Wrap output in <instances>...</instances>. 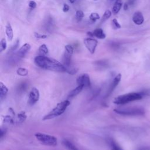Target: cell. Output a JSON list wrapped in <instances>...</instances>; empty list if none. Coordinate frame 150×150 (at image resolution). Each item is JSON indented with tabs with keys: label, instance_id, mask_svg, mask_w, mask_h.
<instances>
[{
	"label": "cell",
	"instance_id": "obj_8",
	"mask_svg": "<svg viewBox=\"0 0 150 150\" xmlns=\"http://www.w3.org/2000/svg\"><path fill=\"white\" fill-rule=\"evenodd\" d=\"M40 98V93L39 90L33 87L30 90L29 94V97H28V103L30 105H32L35 104L36 102L38 101Z\"/></svg>",
	"mask_w": 150,
	"mask_h": 150
},
{
	"label": "cell",
	"instance_id": "obj_17",
	"mask_svg": "<svg viewBox=\"0 0 150 150\" xmlns=\"http://www.w3.org/2000/svg\"><path fill=\"white\" fill-rule=\"evenodd\" d=\"M62 143L64 147L68 150H79L76 146H74L70 141L67 139H63Z\"/></svg>",
	"mask_w": 150,
	"mask_h": 150
},
{
	"label": "cell",
	"instance_id": "obj_15",
	"mask_svg": "<svg viewBox=\"0 0 150 150\" xmlns=\"http://www.w3.org/2000/svg\"><path fill=\"white\" fill-rule=\"evenodd\" d=\"M122 2L121 0H117L116 1H115V3L113 5V7H112V13L115 15V14H117L119 11H120L121 7H122Z\"/></svg>",
	"mask_w": 150,
	"mask_h": 150
},
{
	"label": "cell",
	"instance_id": "obj_29",
	"mask_svg": "<svg viewBox=\"0 0 150 150\" xmlns=\"http://www.w3.org/2000/svg\"><path fill=\"white\" fill-rule=\"evenodd\" d=\"M33 35L35 36V38H37V39H46L47 36L46 35H44V34H40L39 33H37V32H34L33 33Z\"/></svg>",
	"mask_w": 150,
	"mask_h": 150
},
{
	"label": "cell",
	"instance_id": "obj_25",
	"mask_svg": "<svg viewBox=\"0 0 150 150\" xmlns=\"http://www.w3.org/2000/svg\"><path fill=\"white\" fill-rule=\"evenodd\" d=\"M7 44H6V41L5 38H2L0 42V52H2V51L5 50L6 48Z\"/></svg>",
	"mask_w": 150,
	"mask_h": 150
},
{
	"label": "cell",
	"instance_id": "obj_20",
	"mask_svg": "<svg viewBox=\"0 0 150 150\" xmlns=\"http://www.w3.org/2000/svg\"><path fill=\"white\" fill-rule=\"evenodd\" d=\"M39 52L40 53V55L45 56L48 53L49 50L47 46L45 44H42L39 47Z\"/></svg>",
	"mask_w": 150,
	"mask_h": 150
},
{
	"label": "cell",
	"instance_id": "obj_28",
	"mask_svg": "<svg viewBox=\"0 0 150 150\" xmlns=\"http://www.w3.org/2000/svg\"><path fill=\"white\" fill-rule=\"evenodd\" d=\"M112 25H113V26L115 29H120V28H121V25L119 23L117 19H115V18H114L112 20Z\"/></svg>",
	"mask_w": 150,
	"mask_h": 150
},
{
	"label": "cell",
	"instance_id": "obj_10",
	"mask_svg": "<svg viewBox=\"0 0 150 150\" xmlns=\"http://www.w3.org/2000/svg\"><path fill=\"white\" fill-rule=\"evenodd\" d=\"M30 48L31 46L29 43H25L19 48V49L15 53L16 57L18 59L24 57L25 55L28 53V52L30 50Z\"/></svg>",
	"mask_w": 150,
	"mask_h": 150
},
{
	"label": "cell",
	"instance_id": "obj_31",
	"mask_svg": "<svg viewBox=\"0 0 150 150\" xmlns=\"http://www.w3.org/2000/svg\"><path fill=\"white\" fill-rule=\"evenodd\" d=\"M29 7L30 9H35L36 7V3L34 1H30L29 2Z\"/></svg>",
	"mask_w": 150,
	"mask_h": 150
},
{
	"label": "cell",
	"instance_id": "obj_34",
	"mask_svg": "<svg viewBox=\"0 0 150 150\" xmlns=\"http://www.w3.org/2000/svg\"><path fill=\"white\" fill-rule=\"evenodd\" d=\"M5 132H6V130L4 128H1V133H0V137L2 138V137L4 135Z\"/></svg>",
	"mask_w": 150,
	"mask_h": 150
},
{
	"label": "cell",
	"instance_id": "obj_6",
	"mask_svg": "<svg viewBox=\"0 0 150 150\" xmlns=\"http://www.w3.org/2000/svg\"><path fill=\"white\" fill-rule=\"evenodd\" d=\"M73 53V47L70 45H67L64 46V52L62 57V64L67 69H69L71 66V56Z\"/></svg>",
	"mask_w": 150,
	"mask_h": 150
},
{
	"label": "cell",
	"instance_id": "obj_13",
	"mask_svg": "<svg viewBox=\"0 0 150 150\" xmlns=\"http://www.w3.org/2000/svg\"><path fill=\"white\" fill-rule=\"evenodd\" d=\"M5 33L9 41H11L13 38V32L11 25L9 22H8L5 26Z\"/></svg>",
	"mask_w": 150,
	"mask_h": 150
},
{
	"label": "cell",
	"instance_id": "obj_2",
	"mask_svg": "<svg viewBox=\"0 0 150 150\" xmlns=\"http://www.w3.org/2000/svg\"><path fill=\"white\" fill-rule=\"evenodd\" d=\"M70 104V101L67 100L57 103L54 108L43 117V120H48L60 116L66 111Z\"/></svg>",
	"mask_w": 150,
	"mask_h": 150
},
{
	"label": "cell",
	"instance_id": "obj_26",
	"mask_svg": "<svg viewBox=\"0 0 150 150\" xmlns=\"http://www.w3.org/2000/svg\"><path fill=\"white\" fill-rule=\"evenodd\" d=\"M89 19L92 21H96L98 19H100V16L99 15V14L97 12H93L90 14V15L89 16Z\"/></svg>",
	"mask_w": 150,
	"mask_h": 150
},
{
	"label": "cell",
	"instance_id": "obj_19",
	"mask_svg": "<svg viewBox=\"0 0 150 150\" xmlns=\"http://www.w3.org/2000/svg\"><path fill=\"white\" fill-rule=\"evenodd\" d=\"M109 142L111 150H123V149L113 139H110Z\"/></svg>",
	"mask_w": 150,
	"mask_h": 150
},
{
	"label": "cell",
	"instance_id": "obj_37",
	"mask_svg": "<svg viewBox=\"0 0 150 150\" xmlns=\"http://www.w3.org/2000/svg\"><path fill=\"white\" fill-rule=\"evenodd\" d=\"M138 150H150V149L149 148H147V147H142V148H139Z\"/></svg>",
	"mask_w": 150,
	"mask_h": 150
},
{
	"label": "cell",
	"instance_id": "obj_39",
	"mask_svg": "<svg viewBox=\"0 0 150 150\" xmlns=\"http://www.w3.org/2000/svg\"><path fill=\"white\" fill-rule=\"evenodd\" d=\"M112 1H116L117 0H112Z\"/></svg>",
	"mask_w": 150,
	"mask_h": 150
},
{
	"label": "cell",
	"instance_id": "obj_38",
	"mask_svg": "<svg viewBox=\"0 0 150 150\" xmlns=\"http://www.w3.org/2000/svg\"><path fill=\"white\" fill-rule=\"evenodd\" d=\"M70 2L71 3V4H73L74 2H75V0H69Z\"/></svg>",
	"mask_w": 150,
	"mask_h": 150
},
{
	"label": "cell",
	"instance_id": "obj_5",
	"mask_svg": "<svg viewBox=\"0 0 150 150\" xmlns=\"http://www.w3.org/2000/svg\"><path fill=\"white\" fill-rule=\"evenodd\" d=\"M36 138L43 145L54 146L57 144V139L56 137L42 132H36L35 134Z\"/></svg>",
	"mask_w": 150,
	"mask_h": 150
},
{
	"label": "cell",
	"instance_id": "obj_36",
	"mask_svg": "<svg viewBox=\"0 0 150 150\" xmlns=\"http://www.w3.org/2000/svg\"><path fill=\"white\" fill-rule=\"evenodd\" d=\"M128 6H129V5H128L127 3H125V4H124L123 8H124V9L125 11H126V10H127V9H128Z\"/></svg>",
	"mask_w": 150,
	"mask_h": 150
},
{
	"label": "cell",
	"instance_id": "obj_1",
	"mask_svg": "<svg viewBox=\"0 0 150 150\" xmlns=\"http://www.w3.org/2000/svg\"><path fill=\"white\" fill-rule=\"evenodd\" d=\"M35 64L44 70H48L57 72H67L65 66L54 59L43 55H38L34 59Z\"/></svg>",
	"mask_w": 150,
	"mask_h": 150
},
{
	"label": "cell",
	"instance_id": "obj_9",
	"mask_svg": "<svg viewBox=\"0 0 150 150\" xmlns=\"http://www.w3.org/2000/svg\"><path fill=\"white\" fill-rule=\"evenodd\" d=\"M76 82L78 85H83L85 88H90L91 86L90 76L87 73H84L78 77Z\"/></svg>",
	"mask_w": 150,
	"mask_h": 150
},
{
	"label": "cell",
	"instance_id": "obj_21",
	"mask_svg": "<svg viewBox=\"0 0 150 150\" xmlns=\"http://www.w3.org/2000/svg\"><path fill=\"white\" fill-rule=\"evenodd\" d=\"M28 70L24 67H19L16 70V73L21 76H26L28 74Z\"/></svg>",
	"mask_w": 150,
	"mask_h": 150
},
{
	"label": "cell",
	"instance_id": "obj_32",
	"mask_svg": "<svg viewBox=\"0 0 150 150\" xmlns=\"http://www.w3.org/2000/svg\"><path fill=\"white\" fill-rule=\"evenodd\" d=\"M69 9H70L69 6L67 4H63L62 9H63V11L64 12H68L69 10Z\"/></svg>",
	"mask_w": 150,
	"mask_h": 150
},
{
	"label": "cell",
	"instance_id": "obj_22",
	"mask_svg": "<svg viewBox=\"0 0 150 150\" xmlns=\"http://www.w3.org/2000/svg\"><path fill=\"white\" fill-rule=\"evenodd\" d=\"M26 118H27L26 114L25 112L23 111L20 112L18 114V122L19 123L23 122L26 119Z\"/></svg>",
	"mask_w": 150,
	"mask_h": 150
},
{
	"label": "cell",
	"instance_id": "obj_24",
	"mask_svg": "<svg viewBox=\"0 0 150 150\" xmlns=\"http://www.w3.org/2000/svg\"><path fill=\"white\" fill-rule=\"evenodd\" d=\"M111 14H112V13H111V12L110 10H108V9L106 10L104 12V14H103V16L101 18V22H104L106 20H107L109 18H110V16H111Z\"/></svg>",
	"mask_w": 150,
	"mask_h": 150
},
{
	"label": "cell",
	"instance_id": "obj_7",
	"mask_svg": "<svg viewBox=\"0 0 150 150\" xmlns=\"http://www.w3.org/2000/svg\"><path fill=\"white\" fill-rule=\"evenodd\" d=\"M83 42L86 47L88 50V52L91 54H94L96 51L97 46L98 45L97 40L93 38H87L84 40Z\"/></svg>",
	"mask_w": 150,
	"mask_h": 150
},
{
	"label": "cell",
	"instance_id": "obj_40",
	"mask_svg": "<svg viewBox=\"0 0 150 150\" xmlns=\"http://www.w3.org/2000/svg\"><path fill=\"white\" fill-rule=\"evenodd\" d=\"M94 1H97V0H94Z\"/></svg>",
	"mask_w": 150,
	"mask_h": 150
},
{
	"label": "cell",
	"instance_id": "obj_3",
	"mask_svg": "<svg viewBox=\"0 0 150 150\" xmlns=\"http://www.w3.org/2000/svg\"><path fill=\"white\" fill-rule=\"evenodd\" d=\"M143 94L142 93H129L117 96L114 98L113 103L117 105H122L134 101L141 100Z\"/></svg>",
	"mask_w": 150,
	"mask_h": 150
},
{
	"label": "cell",
	"instance_id": "obj_14",
	"mask_svg": "<svg viewBox=\"0 0 150 150\" xmlns=\"http://www.w3.org/2000/svg\"><path fill=\"white\" fill-rule=\"evenodd\" d=\"M8 91V89L6 86L3 84L2 82H0V100H2L6 96Z\"/></svg>",
	"mask_w": 150,
	"mask_h": 150
},
{
	"label": "cell",
	"instance_id": "obj_11",
	"mask_svg": "<svg viewBox=\"0 0 150 150\" xmlns=\"http://www.w3.org/2000/svg\"><path fill=\"white\" fill-rule=\"evenodd\" d=\"M121 79V74L120 73H119L114 77L112 81L111 82V83L107 90V92L106 93L105 97H108V96H110L112 93V92L114 91V90L116 88V87L118 86V84L120 82Z\"/></svg>",
	"mask_w": 150,
	"mask_h": 150
},
{
	"label": "cell",
	"instance_id": "obj_18",
	"mask_svg": "<svg viewBox=\"0 0 150 150\" xmlns=\"http://www.w3.org/2000/svg\"><path fill=\"white\" fill-rule=\"evenodd\" d=\"M84 86L83 85H78V86L77 87H76L74 89H73V90H71L69 94V97H73L76 96L77 94H79L83 89Z\"/></svg>",
	"mask_w": 150,
	"mask_h": 150
},
{
	"label": "cell",
	"instance_id": "obj_35",
	"mask_svg": "<svg viewBox=\"0 0 150 150\" xmlns=\"http://www.w3.org/2000/svg\"><path fill=\"white\" fill-rule=\"evenodd\" d=\"M87 35L89 36V38H91V37L94 36V34H93V32H87Z\"/></svg>",
	"mask_w": 150,
	"mask_h": 150
},
{
	"label": "cell",
	"instance_id": "obj_23",
	"mask_svg": "<svg viewBox=\"0 0 150 150\" xmlns=\"http://www.w3.org/2000/svg\"><path fill=\"white\" fill-rule=\"evenodd\" d=\"M84 16V14L82 11L78 10L76 12L75 18H76V19L77 22H79L80 21H81L82 20V19L83 18Z\"/></svg>",
	"mask_w": 150,
	"mask_h": 150
},
{
	"label": "cell",
	"instance_id": "obj_4",
	"mask_svg": "<svg viewBox=\"0 0 150 150\" xmlns=\"http://www.w3.org/2000/svg\"><path fill=\"white\" fill-rule=\"evenodd\" d=\"M114 111L117 114L122 115L128 116H138L143 115L145 114V111L141 107H128L115 108Z\"/></svg>",
	"mask_w": 150,
	"mask_h": 150
},
{
	"label": "cell",
	"instance_id": "obj_16",
	"mask_svg": "<svg viewBox=\"0 0 150 150\" xmlns=\"http://www.w3.org/2000/svg\"><path fill=\"white\" fill-rule=\"evenodd\" d=\"M93 34H94V36L95 37H96L98 39H104L105 38V33H104L103 29L101 28H97V29H96L93 32Z\"/></svg>",
	"mask_w": 150,
	"mask_h": 150
},
{
	"label": "cell",
	"instance_id": "obj_27",
	"mask_svg": "<svg viewBox=\"0 0 150 150\" xmlns=\"http://www.w3.org/2000/svg\"><path fill=\"white\" fill-rule=\"evenodd\" d=\"M19 39H18L16 40V42H15V43L11 47L10 49L9 50V51L10 52H13L14 50H15L18 48V47L19 46Z\"/></svg>",
	"mask_w": 150,
	"mask_h": 150
},
{
	"label": "cell",
	"instance_id": "obj_30",
	"mask_svg": "<svg viewBox=\"0 0 150 150\" xmlns=\"http://www.w3.org/2000/svg\"><path fill=\"white\" fill-rule=\"evenodd\" d=\"M4 121L6 123L11 124V123L13 122V118L12 117V116L11 115H6L5 117Z\"/></svg>",
	"mask_w": 150,
	"mask_h": 150
},
{
	"label": "cell",
	"instance_id": "obj_33",
	"mask_svg": "<svg viewBox=\"0 0 150 150\" xmlns=\"http://www.w3.org/2000/svg\"><path fill=\"white\" fill-rule=\"evenodd\" d=\"M137 1V0H127V4L130 5V6H132L133 5L135 4V2Z\"/></svg>",
	"mask_w": 150,
	"mask_h": 150
},
{
	"label": "cell",
	"instance_id": "obj_12",
	"mask_svg": "<svg viewBox=\"0 0 150 150\" xmlns=\"http://www.w3.org/2000/svg\"><path fill=\"white\" fill-rule=\"evenodd\" d=\"M132 19L133 22L137 25H142L144 21V16L140 11H136L134 12L132 15Z\"/></svg>",
	"mask_w": 150,
	"mask_h": 150
}]
</instances>
